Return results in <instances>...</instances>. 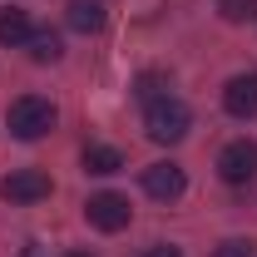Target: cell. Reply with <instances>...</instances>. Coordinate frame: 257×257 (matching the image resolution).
Here are the masks:
<instances>
[{"label": "cell", "instance_id": "7c38bea8", "mask_svg": "<svg viewBox=\"0 0 257 257\" xmlns=\"http://www.w3.org/2000/svg\"><path fill=\"white\" fill-rule=\"evenodd\" d=\"M168 94V74H159V69H144L139 79H134V99H144V104H154V99Z\"/></svg>", "mask_w": 257, "mask_h": 257}, {"label": "cell", "instance_id": "9c48e42d", "mask_svg": "<svg viewBox=\"0 0 257 257\" xmlns=\"http://www.w3.org/2000/svg\"><path fill=\"white\" fill-rule=\"evenodd\" d=\"M104 5L99 0H69V30H79V35H99L104 30Z\"/></svg>", "mask_w": 257, "mask_h": 257}, {"label": "cell", "instance_id": "7a4b0ae2", "mask_svg": "<svg viewBox=\"0 0 257 257\" xmlns=\"http://www.w3.org/2000/svg\"><path fill=\"white\" fill-rule=\"evenodd\" d=\"M5 119H10V134H15V139L35 144V139H45V134L55 128V119H60V114H55V104H50V99L20 94L15 104H10V114H5Z\"/></svg>", "mask_w": 257, "mask_h": 257}, {"label": "cell", "instance_id": "2e32d148", "mask_svg": "<svg viewBox=\"0 0 257 257\" xmlns=\"http://www.w3.org/2000/svg\"><path fill=\"white\" fill-rule=\"evenodd\" d=\"M25 257H40V247H35V242H30V247H25Z\"/></svg>", "mask_w": 257, "mask_h": 257}, {"label": "cell", "instance_id": "277c9868", "mask_svg": "<svg viewBox=\"0 0 257 257\" xmlns=\"http://www.w3.org/2000/svg\"><path fill=\"white\" fill-rule=\"evenodd\" d=\"M0 198H5V203H15V208L40 203V198H50V173H45V168H15V173H5Z\"/></svg>", "mask_w": 257, "mask_h": 257}, {"label": "cell", "instance_id": "5bb4252c", "mask_svg": "<svg viewBox=\"0 0 257 257\" xmlns=\"http://www.w3.org/2000/svg\"><path fill=\"white\" fill-rule=\"evenodd\" d=\"M213 257H257V247L247 242V237H227V242L213 247Z\"/></svg>", "mask_w": 257, "mask_h": 257}, {"label": "cell", "instance_id": "52a82bcc", "mask_svg": "<svg viewBox=\"0 0 257 257\" xmlns=\"http://www.w3.org/2000/svg\"><path fill=\"white\" fill-rule=\"evenodd\" d=\"M223 109L232 114V119H252V114H257V74H252V69L227 79V89H223Z\"/></svg>", "mask_w": 257, "mask_h": 257}, {"label": "cell", "instance_id": "3957f363", "mask_svg": "<svg viewBox=\"0 0 257 257\" xmlns=\"http://www.w3.org/2000/svg\"><path fill=\"white\" fill-rule=\"evenodd\" d=\"M218 178L232 183V188H242V183H252L257 178V139H232L223 154H218Z\"/></svg>", "mask_w": 257, "mask_h": 257}, {"label": "cell", "instance_id": "8fae6325", "mask_svg": "<svg viewBox=\"0 0 257 257\" xmlns=\"http://www.w3.org/2000/svg\"><path fill=\"white\" fill-rule=\"evenodd\" d=\"M60 55H64V40H60L55 30H35V35H30V60H35V64H55Z\"/></svg>", "mask_w": 257, "mask_h": 257}, {"label": "cell", "instance_id": "e0dca14e", "mask_svg": "<svg viewBox=\"0 0 257 257\" xmlns=\"http://www.w3.org/2000/svg\"><path fill=\"white\" fill-rule=\"evenodd\" d=\"M69 257H84V252H69Z\"/></svg>", "mask_w": 257, "mask_h": 257}, {"label": "cell", "instance_id": "9a60e30c", "mask_svg": "<svg viewBox=\"0 0 257 257\" xmlns=\"http://www.w3.org/2000/svg\"><path fill=\"white\" fill-rule=\"evenodd\" d=\"M144 257H183V247H173V242H159V247H149Z\"/></svg>", "mask_w": 257, "mask_h": 257}, {"label": "cell", "instance_id": "ba28073f", "mask_svg": "<svg viewBox=\"0 0 257 257\" xmlns=\"http://www.w3.org/2000/svg\"><path fill=\"white\" fill-rule=\"evenodd\" d=\"M30 35H35V25H30V15H25L20 5H5V10H0V45H5V50L30 45Z\"/></svg>", "mask_w": 257, "mask_h": 257}, {"label": "cell", "instance_id": "30bf717a", "mask_svg": "<svg viewBox=\"0 0 257 257\" xmlns=\"http://www.w3.org/2000/svg\"><path fill=\"white\" fill-rule=\"evenodd\" d=\"M124 168V154L109 149V144H89L84 149V173H119Z\"/></svg>", "mask_w": 257, "mask_h": 257}, {"label": "cell", "instance_id": "6da1fadb", "mask_svg": "<svg viewBox=\"0 0 257 257\" xmlns=\"http://www.w3.org/2000/svg\"><path fill=\"white\" fill-rule=\"evenodd\" d=\"M188 128H193V114H188V104L178 94H163L154 104H144V134L154 144H178Z\"/></svg>", "mask_w": 257, "mask_h": 257}, {"label": "cell", "instance_id": "5b68a950", "mask_svg": "<svg viewBox=\"0 0 257 257\" xmlns=\"http://www.w3.org/2000/svg\"><path fill=\"white\" fill-rule=\"evenodd\" d=\"M84 218H89V227H99V232H119V227H128L134 208H128L124 193H94V198L84 203Z\"/></svg>", "mask_w": 257, "mask_h": 257}, {"label": "cell", "instance_id": "8992f818", "mask_svg": "<svg viewBox=\"0 0 257 257\" xmlns=\"http://www.w3.org/2000/svg\"><path fill=\"white\" fill-rule=\"evenodd\" d=\"M183 188H188V178H183L178 163H149V168H144V193H149V198L173 203V198H183Z\"/></svg>", "mask_w": 257, "mask_h": 257}, {"label": "cell", "instance_id": "4fadbf2b", "mask_svg": "<svg viewBox=\"0 0 257 257\" xmlns=\"http://www.w3.org/2000/svg\"><path fill=\"white\" fill-rule=\"evenodd\" d=\"M218 15L227 25H257V0H218Z\"/></svg>", "mask_w": 257, "mask_h": 257}]
</instances>
